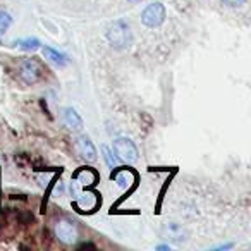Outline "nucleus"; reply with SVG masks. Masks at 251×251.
<instances>
[{"label":"nucleus","mask_w":251,"mask_h":251,"mask_svg":"<svg viewBox=\"0 0 251 251\" xmlns=\"http://www.w3.org/2000/svg\"><path fill=\"white\" fill-rule=\"evenodd\" d=\"M107 40L112 49L115 50H126L133 43V33H131L129 25L122 19L112 23L107 29Z\"/></svg>","instance_id":"f257e3e1"},{"label":"nucleus","mask_w":251,"mask_h":251,"mask_svg":"<svg viewBox=\"0 0 251 251\" xmlns=\"http://www.w3.org/2000/svg\"><path fill=\"white\" fill-rule=\"evenodd\" d=\"M112 150L117 155L119 160L127 162V164H133V162L138 160V148L134 145L133 140L129 138H117L114 140V145H112Z\"/></svg>","instance_id":"f03ea898"},{"label":"nucleus","mask_w":251,"mask_h":251,"mask_svg":"<svg viewBox=\"0 0 251 251\" xmlns=\"http://www.w3.org/2000/svg\"><path fill=\"white\" fill-rule=\"evenodd\" d=\"M141 23L147 28H158L165 23V7L160 2H153V4L147 5L143 12H141Z\"/></svg>","instance_id":"7ed1b4c3"},{"label":"nucleus","mask_w":251,"mask_h":251,"mask_svg":"<svg viewBox=\"0 0 251 251\" xmlns=\"http://www.w3.org/2000/svg\"><path fill=\"white\" fill-rule=\"evenodd\" d=\"M55 237L64 244H74L77 241V227L73 220L69 219H59L55 222Z\"/></svg>","instance_id":"20e7f679"},{"label":"nucleus","mask_w":251,"mask_h":251,"mask_svg":"<svg viewBox=\"0 0 251 251\" xmlns=\"http://www.w3.org/2000/svg\"><path fill=\"white\" fill-rule=\"evenodd\" d=\"M19 73H21V77L26 84H36L40 79H42V66H40L38 60L35 59H26L21 62V67H19Z\"/></svg>","instance_id":"39448f33"},{"label":"nucleus","mask_w":251,"mask_h":251,"mask_svg":"<svg viewBox=\"0 0 251 251\" xmlns=\"http://www.w3.org/2000/svg\"><path fill=\"white\" fill-rule=\"evenodd\" d=\"M162 237L172 243H184L188 239V232L186 229L177 222H167L162 227Z\"/></svg>","instance_id":"423d86ee"},{"label":"nucleus","mask_w":251,"mask_h":251,"mask_svg":"<svg viewBox=\"0 0 251 251\" xmlns=\"http://www.w3.org/2000/svg\"><path fill=\"white\" fill-rule=\"evenodd\" d=\"M76 150L84 160H88V162L97 160V148H95L93 141H91L88 136L76 138Z\"/></svg>","instance_id":"0eeeda50"},{"label":"nucleus","mask_w":251,"mask_h":251,"mask_svg":"<svg viewBox=\"0 0 251 251\" xmlns=\"http://www.w3.org/2000/svg\"><path fill=\"white\" fill-rule=\"evenodd\" d=\"M62 121L64 124H66V127H69L71 131H81L83 129V119H81V115L76 112V108L73 107H67L62 110Z\"/></svg>","instance_id":"6e6552de"},{"label":"nucleus","mask_w":251,"mask_h":251,"mask_svg":"<svg viewBox=\"0 0 251 251\" xmlns=\"http://www.w3.org/2000/svg\"><path fill=\"white\" fill-rule=\"evenodd\" d=\"M43 55H45V59H49L50 62H53L55 66H60V67H64L67 62H69L66 53L59 52V50L52 49V47H49V45L43 47Z\"/></svg>","instance_id":"1a4fd4ad"},{"label":"nucleus","mask_w":251,"mask_h":251,"mask_svg":"<svg viewBox=\"0 0 251 251\" xmlns=\"http://www.w3.org/2000/svg\"><path fill=\"white\" fill-rule=\"evenodd\" d=\"M16 45L21 50H25V52H35V50H38L40 47H42V43H40V40L35 38V36H33V38L29 36V38H25V40H18Z\"/></svg>","instance_id":"9d476101"},{"label":"nucleus","mask_w":251,"mask_h":251,"mask_svg":"<svg viewBox=\"0 0 251 251\" xmlns=\"http://www.w3.org/2000/svg\"><path fill=\"white\" fill-rule=\"evenodd\" d=\"M12 25V16L5 11H0V36L4 35Z\"/></svg>","instance_id":"9b49d317"},{"label":"nucleus","mask_w":251,"mask_h":251,"mask_svg":"<svg viewBox=\"0 0 251 251\" xmlns=\"http://www.w3.org/2000/svg\"><path fill=\"white\" fill-rule=\"evenodd\" d=\"M101 153H103V158H105V162H107L108 167H110V169L117 167L119 160H117V157H115L114 151H112L110 148H108V147H101Z\"/></svg>","instance_id":"f8f14e48"},{"label":"nucleus","mask_w":251,"mask_h":251,"mask_svg":"<svg viewBox=\"0 0 251 251\" xmlns=\"http://www.w3.org/2000/svg\"><path fill=\"white\" fill-rule=\"evenodd\" d=\"M220 2H222L224 5H227V7L237 9V7H243L246 0H220Z\"/></svg>","instance_id":"ddd939ff"},{"label":"nucleus","mask_w":251,"mask_h":251,"mask_svg":"<svg viewBox=\"0 0 251 251\" xmlns=\"http://www.w3.org/2000/svg\"><path fill=\"white\" fill-rule=\"evenodd\" d=\"M127 2H131V4H138V2H141V0H127Z\"/></svg>","instance_id":"4468645a"}]
</instances>
